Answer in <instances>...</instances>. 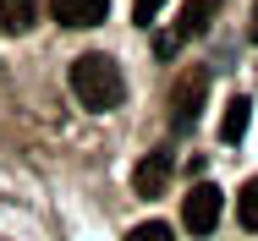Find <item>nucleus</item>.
<instances>
[{
	"label": "nucleus",
	"instance_id": "1",
	"mask_svg": "<svg viewBox=\"0 0 258 241\" xmlns=\"http://www.w3.org/2000/svg\"><path fill=\"white\" fill-rule=\"evenodd\" d=\"M72 94L83 99V110H115L121 99H126V77H121V66L110 60V55H77L72 60Z\"/></svg>",
	"mask_w": 258,
	"mask_h": 241
},
{
	"label": "nucleus",
	"instance_id": "2",
	"mask_svg": "<svg viewBox=\"0 0 258 241\" xmlns=\"http://www.w3.org/2000/svg\"><path fill=\"white\" fill-rule=\"evenodd\" d=\"M204 94H209V71H181V83L170 88V132H192L198 126Z\"/></svg>",
	"mask_w": 258,
	"mask_h": 241
},
{
	"label": "nucleus",
	"instance_id": "3",
	"mask_svg": "<svg viewBox=\"0 0 258 241\" xmlns=\"http://www.w3.org/2000/svg\"><path fill=\"white\" fill-rule=\"evenodd\" d=\"M181 225H187L192 236H214V225H220V187L198 181L192 192L181 197Z\"/></svg>",
	"mask_w": 258,
	"mask_h": 241
},
{
	"label": "nucleus",
	"instance_id": "4",
	"mask_svg": "<svg viewBox=\"0 0 258 241\" xmlns=\"http://www.w3.org/2000/svg\"><path fill=\"white\" fill-rule=\"evenodd\" d=\"M50 17L60 28H99L110 17V0H50Z\"/></svg>",
	"mask_w": 258,
	"mask_h": 241
},
{
	"label": "nucleus",
	"instance_id": "5",
	"mask_svg": "<svg viewBox=\"0 0 258 241\" xmlns=\"http://www.w3.org/2000/svg\"><path fill=\"white\" fill-rule=\"evenodd\" d=\"M170 165H176V159H170V148L149 153V159L132 170V192H138V197H159L165 187H170Z\"/></svg>",
	"mask_w": 258,
	"mask_h": 241
},
{
	"label": "nucleus",
	"instance_id": "6",
	"mask_svg": "<svg viewBox=\"0 0 258 241\" xmlns=\"http://www.w3.org/2000/svg\"><path fill=\"white\" fill-rule=\"evenodd\" d=\"M214 11H220V0H187V6H181V17H176V28H170V39H176V44L198 39L209 22H214Z\"/></svg>",
	"mask_w": 258,
	"mask_h": 241
},
{
	"label": "nucleus",
	"instance_id": "7",
	"mask_svg": "<svg viewBox=\"0 0 258 241\" xmlns=\"http://www.w3.org/2000/svg\"><path fill=\"white\" fill-rule=\"evenodd\" d=\"M33 22H39V0H0V33L22 39Z\"/></svg>",
	"mask_w": 258,
	"mask_h": 241
},
{
	"label": "nucleus",
	"instance_id": "8",
	"mask_svg": "<svg viewBox=\"0 0 258 241\" xmlns=\"http://www.w3.org/2000/svg\"><path fill=\"white\" fill-rule=\"evenodd\" d=\"M247 121H253V99L236 94L225 104V115H220V143H242L247 137Z\"/></svg>",
	"mask_w": 258,
	"mask_h": 241
},
{
	"label": "nucleus",
	"instance_id": "9",
	"mask_svg": "<svg viewBox=\"0 0 258 241\" xmlns=\"http://www.w3.org/2000/svg\"><path fill=\"white\" fill-rule=\"evenodd\" d=\"M236 219H242V230L258 236V176L242 181V192H236Z\"/></svg>",
	"mask_w": 258,
	"mask_h": 241
},
{
	"label": "nucleus",
	"instance_id": "10",
	"mask_svg": "<svg viewBox=\"0 0 258 241\" xmlns=\"http://www.w3.org/2000/svg\"><path fill=\"white\" fill-rule=\"evenodd\" d=\"M126 241H176V230H170V225H159V219H143V225H132V230H126Z\"/></svg>",
	"mask_w": 258,
	"mask_h": 241
},
{
	"label": "nucleus",
	"instance_id": "11",
	"mask_svg": "<svg viewBox=\"0 0 258 241\" xmlns=\"http://www.w3.org/2000/svg\"><path fill=\"white\" fill-rule=\"evenodd\" d=\"M159 6H165V0H132V22H138V28H154Z\"/></svg>",
	"mask_w": 258,
	"mask_h": 241
},
{
	"label": "nucleus",
	"instance_id": "12",
	"mask_svg": "<svg viewBox=\"0 0 258 241\" xmlns=\"http://www.w3.org/2000/svg\"><path fill=\"white\" fill-rule=\"evenodd\" d=\"M247 39L258 44V0H253V22H247Z\"/></svg>",
	"mask_w": 258,
	"mask_h": 241
}]
</instances>
